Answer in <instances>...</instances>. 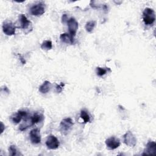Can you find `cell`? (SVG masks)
<instances>
[{
    "mask_svg": "<svg viewBox=\"0 0 156 156\" xmlns=\"http://www.w3.org/2000/svg\"><path fill=\"white\" fill-rule=\"evenodd\" d=\"M95 26H96V21H93V20H91V21H88L86 23L85 27V29H86L87 32H88L89 33H91L93 30Z\"/></svg>",
    "mask_w": 156,
    "mask_h": 156,
    "instance_id": "9a60e30c",
    "label": "cell"
},
{
    "mask_svg": "<svg viewBox=\"0 0 156 156\" xmlns=\"http://www.w3.org/2000/svg\"><path fill=\"white\" fill-rule=\"evenodd\" d=\"M51 88V83L49 81L45 80L40 87H39V91L43 94H45L48 93Z\"/></svg>",
    "mask_w": 156,
    "mask_h": 156,
    "instance_id": "4fadbf2b",
    "label": "cell"
},
{
    "mask_svg": "<svg viewBox=\"0 0 156 156\" xmlns=\"http://www.w3.org/2000/svg\"><path fill=\"white\" fill-rule=\"evenodd\" d=\"M45 12L44 4L38 2L32 5L30 9V13L34 16H40Z\"/></svg>",
    "mask_w": 156,
    "mask_h": 156,
    "instance_id": "3957f363",
    "label": "cell"
},
{
    "mask_svg": "<svg viewBox=\"0 0 156 156\" xmlns=\"http://www.w3.org/2000/svg\"><path fill=\"white\" fill-rule=\"evenodd\" d=\"M105 143L107 148L110 150H113L118 148L121 144L119 139L115 136H112L110 138H107L105 140Z\"/></svg>",
    "mask_w": 156,
    "mask_h": 156,
    "instance_id": "ba28073f",
    "label": "cell"
},
{
    "mask_svg": "<svg viewBox=\"0 0 156 156\" xmlns=\"http://www.w3.org/2000/svg\"><path fill=\"white\" fill-rule=\"evenodd\" d=\"M30 140L33 144H38L41 141V135L40 130L38 128L33 129L30 130Z\"/></svg>",
    "mask_w": 156,
    "mask_h": 156,
    "instance_id": "30bf717a",
    "label": "cell"
},
{
    "mask_svg": "<svg viewBox=\"0 0 156 156\" xmlns=\"http://www.w3.org/2000/svg\"><path fill=\"white\" fill-rule=\"evenodd\" d=\"M108 70H110L108 68H101V67H97L96 68V74L98 76L101 77L105 74Z\"/></svg>",
    "mask_w": 156,
    "mask_h": 156,
    "instance_id": "ac0fdd59",
    "label": "cell"
},
{
    "mask_svg": "<svg viewBox=\"0 0 156 156\" xmlns=\"http://www.w3.org/2000/svg\"><path fill=\"white\" fill-rule=\"evenodd\" d=\"M67 24H68V27L69 35L74 38L76 36V34L78 29V27H79L78 22L76 21V20L74 18L71 17L69 20H68Z\"/></svg>",
    "mask_w": 156,
    "mask_h": 156,
    "instance_id": "277c9868",
    "label": "cell"
},
{
    "mask_svg": "<svg viewBox=\"0 0 156 156\" xmlns=\"http://www.w3.org/2000/svg\"><path fill=\"white\" fill-rule=\"evenodd\" d=\"M19 57H20V60L21 61V62L23 63V64H25L26 63V60H24V58L20 55H19Z\"/></svg>",
    "mask_w": 156,
    "mask_h": 156,
    "instance_id": "7402d4cb",
    "label": "cell"
},
{
    "mask_svg": "<svg viewBox=\"0 0 156 156\" xmlns=\"http://www.w3.org/2000/svg\"><path fill=\"white\" fill-rule=\"evenodd\" d=\"M65 86V83L63 82H60V84L56 85V91L57 93H61L63 89V87Z\"/></svg>",
    "mask_w": 156,
    "mask_h": 156,
    "instance_id": "ffe728a7",
    "label": "cell"
},
{
    "mask_svg": "<svg viewBox=\"0 0 156 156\" xmlns=\"http://www.w3.org/2000/svg\"><path fill=\"white\" fill-rule=\"evenodd\" d=\"M9 152L10 155H16L17 154V149L15 145H10L9 147Z\"/></svg>",
    "mask_w": 156,
    "mask_h": 156,
    "instance_id": "d6986e66",
    "label": "cell"
},
{
    "mask_svg": "<svg viewBox=\"0 0 156 156\" xmlns=\"http://www.w3.org/2000/svg\"><path fill=\"white\" fill-rule=\"evenodd\" d=\"M19 24L20 26L18 27L21 28L24 30L28 29L30 27L32 29L30 21H29L24 14H21L19 16Z\"/></svg>",
    "mask_w": 156,
    "mask_h": 156,
    "instance_id": "9c48e42d",
    "label": "cell"
},
{
    "mask_svg": "<svg viewBox=\"0 0 156 156\" xmlns=\"http://www.w3.org/2000/svg\"><path fill=\"white\" fill-rule=\"evenodd\" d=\"M62 22L63 23H65L66 21L67 20V15L66 14H63V16H62Z\"/></svg>",
    "mask_w": 156,
    "mask_h": 156,
    "instance_id": "44dd1931",
    "label": "cell"
},
{
    "mask_svg": "<svg viewBox=\"0 0 156 156\" xmlns=\"http://www.w3.org/2000/svg\"><path fill=\"white\" fill-rule=\"evenodd\" d=\"M46 145L49 149H56L60 145L59 141L58 139L52 135H50L48 136L46 141Z\"/></svg>",
    "mask_w": 156,
    "mask_h": 156,
    "instance_id": "52a82bcc",
    "label": "cell"
},
{
    "mask_svg": "<svg viewBox=\"0 0 156 156\" xmlns=\"http://www.w3.org/2000/svg\"><path fill=\"white\" fill-rule=\"evenodd\" d=\"M52 48V41L50 40H45L41 44V48L44 50H50Z\"/></svg>",
    "mask_w": 156,
    "mask_h": 156,
    "instance_id": "e0dca14e",
    "label": "cell"
},
{
    "mask_svg": "<svg viewBox=\"0 0 156 156\" xmlns=\"http://www.w3.org/2000/svg\"><path fill=\"white\" fill-rule=\"evenodd\" d=\"M73 126V121L71 118H66L63 119L60 124V131L63 135H66Z\"/></svg>",
    "mask_w": 156,
    "mask_h": 156,
    "instance_id": "7a4b0ae2",
    "label": "cell"
},
{
    "mask_svg": "<svg viewBox=\"0 0 156 156\" xmlns=\"http://www.w3.org/2000/svg\"><path fill=\"white\" fill-rule=\"evenodd\" d=\"M156 154V143L153 141H149L146 145L143 155H154Z\"/></svg>",
    "mask_w": 156,
    "mask_h": 156,
    "instance_id": "8fae6325",
    "label": "cell"
},
{
    "mask_svg": "<svg viewBox=\"0 0 156 156\" xmlns=\"http://www.w3.org/2000/svg\"><path fill=\"white\" fill-rule=\"evenodd\" d=\"M80 118L83 121L84 123H87V122H90V116H89L88 113H87V112L85 110H82L80 111Z\"/></svg>",
    "mask_w": 156,
    "mask_h": 156,
    "instance_id": "2e32d148",
    "label": "cell"
},
{
    "mask_svg": "<svg viewBox=\"0 0 156 156\" xmlns=\"http://www.w3.org/2000/svg\"><path fill=\"white\" fill-rule=\"evenodd\" d=\"M60 38L62 42L67 44H73L74 43V38L71 37L69 34L63 33L60 35Z\"/></svg>",
    "mask_w": 156,
    "mask_h": 156,
    "instance_id": "5bb4252c",
    "label": "cell"
},
{
    "mask_svg": "<svg viewBox=\"0 0 156 156\" xmlns=\"http://www.w3.org/2000/svg\"><path fill=\"white\" fill-rule=\"evenodd\" d=\"M27 115V113L26 111L19 110L17 113H15L11 116V120L13 123L18 124L21 121V119L23 118L26 117Z\"/></svg>",
    "mask_w": 156,
    "mask_h": 156,
    "instance_id": "7c38bea8",
    "label": "cell"
},
{
    "mask_svg": "<svg viewBox=\"0 0 156 156\" xmlns=\"http://www.w3.org/2000/svg\"><path fill=\"white\" fill-rule=\"evenodd\" d=\"M1 134L4 132V125L2 122H1Z\"/></svg>",
    "mask_w": 156,
    "mask_h": 156,
    "instance_id": "603a6c76",
    "label": "cell"
},
{
    "mask_svg": "<svg viewBox=\"0 0 156 156\" xmlns=\"http://www.w3.org/2000/svg\"><path fill=\"white\" fill-rule=\"evenodd\" d=\"M16 27L14 24L11 21H4L2 24V30L4 33L9 36L13 35L15 34Z\"/></svg>",
    "mask_w": 156,
    "mask_h": 156,
    "instance_id": "5b68a950",
    "label": "cell"
},
{
    "mask_svg": "<svg viewBox=\"0 0 156 156\" xmlns=\"http://www.w3.org/2000/svg\"><path fill=\"white\" fill-rule=\"evenodd\" d=\"M143 20L146 25H152L155 20L154 10L149 7L145 8L143 12Z\"/></svg>",
    "mask_w": 156,
    "mask_h": 156,
    "instance_id": "6da1fadb",
    "label": "cell"
},
{
    "mask_svg": "<svg viewBox=\"0 0 156 156\" xmlns=\"http://www.w3.org/2000/svg\"><path fill=\"white\" fill-rule=\"evenodd\" d=\"M123 140L124 144L129 147H134L136 144V139L130 131H127L123 135Z\"/></svg>",
    "mask_w": 156,
    "mask_h": 156,
    "instance_id": "8992f818",
    "label": "cell"
}]
</instances>
